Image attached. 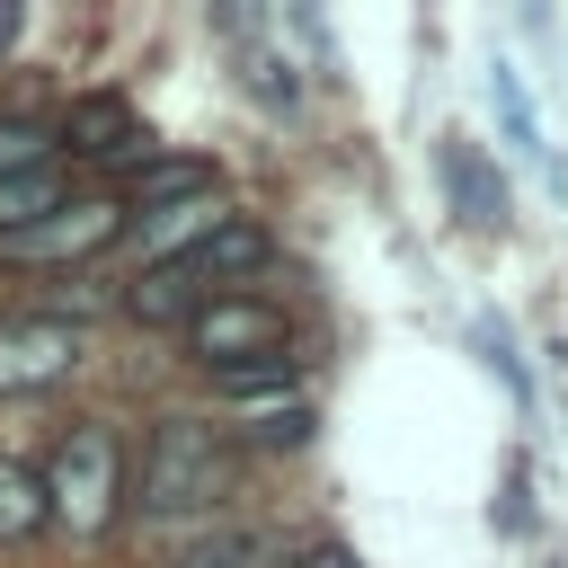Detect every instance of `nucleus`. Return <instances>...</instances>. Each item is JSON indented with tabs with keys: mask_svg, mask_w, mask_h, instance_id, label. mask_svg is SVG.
Here are the masks:
<instances>
[{
	"mask_svg": "<svg viewBox=\"0 0 568 568\" xmlns=\"http://www.w3.org/2000/svg\"><path fill=\"white\" fill-rule=\"evenodd\" d=\"M257 266H266V231L240 222V213H222L204 240L151 257L124 302H133V320H151V328H178V320H195V311L213 302V284H240V275H257Z\"/></svg>",
	"mask_w": 568,
	"mask_h": 568,
	"instance_id": "nucleus-2",
	"label": "nucleus"
},
{
	"mask_svg": "<svg viewBox=\"0 0 568 568\" xmlns=\"http://www.w3.org/2000/svg\"><path fill=\"white\" fill-rule=\"evenodd\" d=\"M302 435H311V408H293V399L248 417V444H302Z\"/></svg>",
	"mask_w": 568,
	"mask_h": 568,
	"instance_id": "nucleus-14",
	"label": "nucleus"
},
{
	"mask_svg": "<svg viewBox=\"0 0 568 568\" xmlns=\"http://www.w3.org/2000/svg\"><path fill=\"white\" fill-rule=\"evenodd\" d=\"M284 568H364L346 541H302V550H284Z\"/></svg>",
	"mask_w": 568,
	"mask_h": 568,
	"instance_id": "nucleus-16",
	"label": "nucleus"
},
{
	"mask_svg": "<svg viewBox=\"0 0 568 568\" xmlns=\"http://www.w3.org/2000/svg\"><path fill=\"white\" fill-rule=\"evenodd\" d=\"M71 364H80V337H71L62 320H9V328H0V399L53 390Z\"/></svg>",
	"mask_w": 568,
	"mask_h": 568,
	"instance_id": "nucleus-7",
	"label": "nucleus"
},
{
	"mask_svg": "<svg viewBox=\"0 0 568 568\" xmlns=\"http://www.w3.org/2000/svg\"><path fill=\"white\" fill-rule=\"evenodd\" d=\"M36 160H44V133L9 115V124H0V178H18V169H36Z\"/></svg>",
	"mask_w": 568,
	"mask_h": 568,
	"instance_id": "nucleus-15",
	"label": "nucleus"
},
{
	"mask_svg": "<svg viewBox=\"0 0 568 568\" xmlns=\"http://www.w3.org/2000/svg\"><path fill=\"white\" fill-rule=\"evenodd\" d=\"M44 524H53L44 470H36V462H9V453H0V541H36Z\"/></svg>",
	"mask_w": 568,
	"mask_h": 568,
	"instance_id": "nucleus-12",
	"label": "nucleus"
},
{
	"mask_svg": "<svg viewBox=\"0 0 568 568\" xmlns=\"http://www.w3.org/2000/svg\"><path fill=\"white\" fill-rule=\"evenodd\" d=\"M444 186H453L462 222H479V231H497V222H506V178H488L470 142H444Z\"/></svg>",
	"mask_w": 568,
	"mask_h": 568,
	"instance_id": "nucleus-11",
	"label": "nucleus"
},
{
	"mask_svg": "<svg viewBox=\"0 0 568 568\" xmlns=\"http://www.w3.org/2000/svg\"><path fill=\"white\" fill-rule=\"evenodd\" d=\"M62 151H71V160H98V169H142V160H151V133H142V115H133L124 98H71Z\"/></svg>",
	"mask_w": 568,
	"mask_h": 568,
	"instance_id": "nucleus-6",
	"label": "nucleus"
},
{
	"mask_svg": "<svg viewBox=\"0 0 568 568\" xmlns=\"http://www.w3.org/2000/svg\"><path fill=\"white\" fill-rule=\"evenodd\" d=\"M186 346H195V364L222 382V373H240V364L284 355V311H275V302H248V293H213V302L186 320Z\"/></svg>",
	"mask_w": 568,
	"mask_h": 568,
	"instance_id": "nucleus-4",
	"label": "nucleus"
},
{
	"mask_svg": "<svg viewBox=\"0 0 568 568\" xmlns=\"http://www.w3.org/2000/svg\"><path fill=\"white\" fill-rule=\"evenodd\" d=\"M62 204H71V178H62V160H36V169L0 178V240H18V231H36V222H53Z\"/></svg>",
	"mask_w": 568,
	"mask_h": 568,
	"instance_id": "nucleus-10",
	"label": "nucleus"
},
{
	"mask_svg": "<svg viewBox=\"0 0 568 568\" xmlns=\"http://www.w3.org/2000/svg\"><path fill=\"white\" fill-rule=\"evenodd\" d=\"M213 195V160H195V151H178V160H142V169H124V213H160V204H204Z\"/></svg>",
	"mask_w": 568,
	"mask_h": 568,
	"instance_id": "nucleus-9",
	"label": "nucleus"
},
{
	"mask_svg": "<svg viewBox=\"0 0 568 568\" xmlns=\"http://www.w3.org/2000/svg\"><path fill=\"white\" fill-rule=\"evenodd\" d=\"M115 231H124V204H115V195H71L53 222L0 240V257H9V266H80V257H98Z\"/></svg>",
	"mask_w": 568,
	"mask_h": 568,
	"instance_id": "nucleus-5",
	"label": "nucleus"
},
{
	"mask_svg": "<svg viewBox=\"0 0 568 568\" xmlns=\"http://www.w3.org/2000/svg\"><path fill=\"white\" fill-rule=\"evenodd\" d=\"M231 488H240V462H231V444L204 417H160L142 435V462H133V506L142 515H160V524H213Z\"/></svg>",
	"mask_w": 568,
	"mask_h": 568,
	"instance_id": "nucleus-1",
	"label": "nucleus"
},
{
	"mask_svg": "<svg viewBox=\"0 0 568 568\" xmlns=\"http://www.w3.org/2000/svg\"><path fill=\"white\" fill-rule=\"evenodd\" d=\"M160 568H284V541L266 524H195L160 550Z\"/></svg>",
	"mask_w": 568,
	"mask_h": 568,
	"instance_id": "nucleus-8",
	"label": "nucleus"
},
{
	"mask_svg": "<svg viewBox=\"0 0 568 568\" xmlns=\"http://www.w3.org/2000/svg\"><path fill=\"white\" fill-rule=\"evenodd\" d=\"M44 497H53V515L71 532H106L115 506H124V444H115V426H98V417L71 426L44 453Z\"/></svg>",
	"mask_w": 568,
	"mask_h": 568,
	"instance_id": "nucleus-3",
	"label": "nucleus"
},
{
	"mask_svg": "<svg viewBox=\"0 0 568 568\" xmlns=\"http://www.w3.org/2000/svg\"><path fill=\"white\" fill-rule=\"evenodd\" d=\"M488 98H497V115H506V142H515V151H532V160L550 169V142H541V115H532V98H524L515 62H497V71H488Z\"/></svg>",
	"mask_w": 568,
	"mask_h": 568,
	"instance_id": "nucleus-13",
	"label": "nucleus"
}]
</instances>
